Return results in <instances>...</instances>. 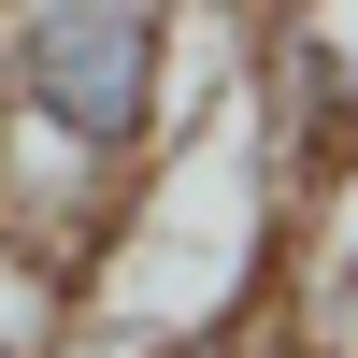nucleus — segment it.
I'll return each mask as SVG.
<instances>
[{
	"label": "nucleus",
	"mask_w": 358,
	"mask_h": 358,
	"mask_svg": "<svg viewBox=\"0 0 358 358\" xmlns=\"http://www.w3.org/2000/svg\"><path fill=\"white\" fill-rule=\"evenodd\" d=\"M287 229H301V201H287L258 72H215L158 129V158L115 187V215L86 229L72 315H101V330H129V344H215L229 315L273 287Z\"/></svg>",
	"instance_id": "1"
},
{
	"label": "nucleus",
	"mask_w": 358,
	"mask_h": 358,
	"mask_svg": "<svg viewBox=\"0 0 358 358\" xmlns=\"http://www.w3.org/2000/svg\"><path fill=\"white\" fill-rule=\"evenodd\" d=\"M187 115L172 0H15L0 15V229L86 258L158 129Z\"/></svg>",
	"instance_id": "2"
},
{
	"label": "nucleus",
	"mask_w": 358,
	"mask_h": 358,
	"mask_svg": "<svg viewBox=\"0 0 358 358\" xmlns=\"http://www.w3.org/2000/svg\"><path fill=\"white\" fill-rule=\"evenodd\" d=\"M287 258H301V344L358 358V244H287Z\"/></svg>",
	"instance_id": "3"
}]
</instances>
